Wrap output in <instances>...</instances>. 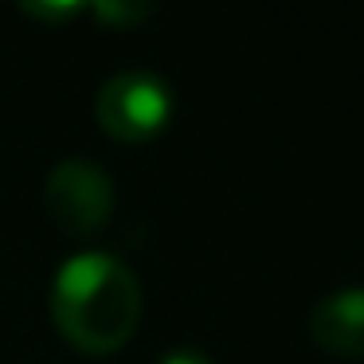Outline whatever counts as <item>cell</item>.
I'll return each instance as SVG.
<instances>
[{
	"label": "cell",
	"instance_id": "cell-1",
	"mask_svg": "<svg viewBox=\"0 0 364 364\" xmlns=\"http://www.w3.org/2000/svg\"><path fill=\"white\" fill-rule=\"evenodd\" d=\"M51 321L82 353H118L141 325V286L106 251H82L51 282Z\"/></svg>",
	"mask_w": 364,
	"mask_h": 364
},
{
	"label": "cell",
	"instance_id": "cell-2",
	"mask_svg": "<svg viewBox=\"0 0 364 364\" xmlns=\"http://www.w3.org/2000/svg\"><path fill=\"white\" fill-rule=\"evenodd\" d=\"M95 118L114 141H149L173 122V87L153 71H118L95 98Z\"/></svg>",
	"mask_w": 364,
	"mask_h": 364
},
{
	"label": "cell",
	"instance_id": "cell-3",
	"mask_svg": "<svg viewBox=\"0 0 364 364\" xmlns=\"http://www.w3.org/2000/svg\"><path fill=\"white\" fill-rule=\"evenodd\" d=\"M43 208L67 235H95L114 215V181L87 157H67L43 181Z\"/></svg>",
	"mask_w": 364,
	"mask_h": 364
},
{
	"label": "cell",
	"instance_id": "cell-4",
	"mask_svg": "<svg viewBox=\"0 0 364 364\" xmlns=\"http://www.w3.org/2000/svg\"><path fill=\"white\" fill-rule=\"evenodd\" d=\"M309 337L321 353L360 360L364 356V286L333 290L309 309Z\"/></svg>",
	"mask_w": 364,
	"mask_h": 364
},
{
	"label": "cell",
	"instance_id": "cell-5",
	"mask_svg": "<svg viewBox=\"0 0 364 364\" xmlns=\"http://www.w3.org/2000/svg\"><path fill=\"white\" fill-rule=\"evenodd\" d=\"M98 16L106 20V24H126V20H141L145 16V9H134V4H129V9H122V4H102V9H95Z\"/></svg>",
	"mask_w": 364,
	"mask_h": 364
},
{
	"label": "cell",
	"instance_id": "cell-6",
	"mask_svg": "<svg viewBox=\"0 0 364 364\" xmlns=\"http://www.w3.org/2000/svg\"><path fill=\"white\" fill-rule=\"evenodd\" d=\"M157 364H212V360H208L200 348H173V353H165Z\"/></svg>",
	"mask_w": 364,
	"mask_h": 364
}]
</instances>
